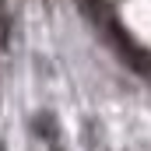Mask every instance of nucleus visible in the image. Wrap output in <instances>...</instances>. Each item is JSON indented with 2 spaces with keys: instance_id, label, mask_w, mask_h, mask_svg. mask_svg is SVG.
Wrapping results in <instances>:
<instances>
[{
  "instance_id": "nucleus-1",
  "label": "nucleus",
  "mask_w": 151,
  "mask_h": 151,
  "mask_svg": "<svg viewBox=\"0 0 151 151\" xmlns=\"http://www.w3.org/2000/svg\"><path fill=\"white\" fill-rule=\"evenodd\" d=\"M0 151H4V144H0Z\"/></svg>"
}]
</instances>
